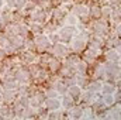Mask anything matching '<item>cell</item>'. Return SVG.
Segmentation results:
<instances>
[{
	"mask_svg": "<svg viewBox=\"0 0 121 120\" xmlns=\"http://www.w3.org/2000/svg\"><path fill=\"white\" fill-rule=\"evenodd\" d=\"M49 44H51V41H49L48 35L38 34V35H35V38H34L35 50H37V51H39V52H45V51L49 48Z\"/></svg>",
	"mask_w": 121,
	"mask_h": 120,
	"instance_id": "6da1fadb",
	"label": "cell"
},
{
	"mask_svg": "<svg viewBox=\"0 0 121 120\" xmlns=\"http://www.w3.org/2000/svg\"><path fill=\"white\" fill-rule=\"evenodd\" d=\"M45 99H47L45 92H38V90H35V92L30 96V106L34 107V109H39V107L44 106Z\"/></svg>",
	"mask_w": 121,
	"mask_h": 120,
	"instance_id": "7a4b0ae2",
	"label": "cell"
},
{
	"mask_svg": "<svg viewBox=\"0 0 121 120\" xmlns=\"http://www.w3.org/2000/svg\"><path fill=\"white\" fill-rule=\"evenodd\" d=\"M75 34V26H66V27H62L58 31V35H59V41H62L63 44H69L72 41V35Z\"/></svg>",
	"mask_w": 121,
	"mask_h": 120,
	"instance_id": "3957f363",
	"label": "cell"
},
{
	"mask_svg": "<svg viewBox=\"0 0 121 120\" xmlns=\"http://www.w3.org/2000/svg\"><path fill=\"white\" fill-rule=\"evenodd\" d=\"M86 47V37L82 34V35H78L76 38H72L70 41V50L75 51V52H79L82 51L83 48Z\"/></svg>",
	"mask_w": 121,
	"mask_h": 120,
	"instance_id": "277c9868",
	"label": "cell"
},
{
	"mask_svg": "<svg viewBox=\"0 0 121 120\" xmlns=\"http://www.w3.org/2000/svg\"><path fill=\"white\" fill-rule=\"evenodd\" d=\"M31 72L30 71H27V69H24V68H20V69H17L16 72H14V78L17 79V82L18 83H28L31 79Z\"/></svg>",
	"mask_w": 121,
	"mask_h": 120,
	"instance_id": "5b68a950",
	"label": "cell"
},
{
	"mask_svg": "<svg viewBox=\"0 0 121 120\" xmlns=\"http://www.w3.org/2000/svg\"><path fill=\"white\" fill-rule=\"evenodd\" d=\"M52 52H54L55 57L63 58V57H68L69 48H68V45L63 44V42H55V45L52 47Z\"/></svg>",
	"mask_w": 121,
	"mask_h": 120,
	"instance_id": "8992f818",
	"label": "cell"
},
{
	"mask_svg": "<svg viewBox=\"0 0 121 120\" xmlns=\"http://www.w3.org/2000/svg\"><path fill=\"white\" fill-rule=\"evenodd\" d=\"M47 20H48V13H47L45 10L39 9V10H35V11L32 13V21H34V23L42 24V23H45Z\"/></svg>",
	"mask_w": 121,
	"mask_h": 120,
	"instance_id": "52a82bcc",
	"label": "cell"
},
{
	"mask_svg": "<svg viewBox=\"0 0 121 120\" xmlns=\"http://www.w3.org/2000/svg\"><path fill=\"white\" fill-rule=\"evenodd\" d=\"M44 106H45L48 110H56V109H60L62 105H60V100L58 97H47Z\"/></svg>",
	"mask_w": 121,
	"mask_h": 120,
	"instance_id": "ba28073f",
	"label": "cell"
},
{
	"mask_svg": "<svg viewBox=\"0 0 121 120\" xmlns=\"http://www.w3.org/2000/svg\"><path fill=\"white\" fill-rule=\"evenodd\" d=\"M3 88L4 89H17L18 88V82L13 76H6L3 79Z\"/></svg>",
	"mask_w": 121,
	"mask_h": 120,
	"instance_id": "9c48e42d",
	"label": "cell"
},
{
	"mask_svg": "<svg viewBox=\"0 0 121 120\" xmlns=\"http://www.w3.org/2000/svg\"><path fill=\"white\" fill-rule=\"evenodd\" d=\"M16 99V92L14 89H4L1 92V100L6 102V103H10V102H14Z\"/></svg>",
	"mask_w": 121,
	"mask_h": 120,
	"instance_id": "30bf717a",
	"label": "cell"
},
{
	"mask_svg": "<svg viewBox=\"0 0 121 120\" xmlns=\"http://www.w3.org/2000/svg\"><path fill=\"white\" fill-rule=\"evenodd\" d=\"M69 96H72L73 99H78L79 96H80V93H82V88L79 86V85H70V86H68V92H66Z\"/></svg>",
	"mask_w": 121,
	"mask_h": 120,
	"instance_id": "8fae6325",
	"label": "cell"
},
{
	"mask_svg": "<svg viewBox=\"0 0 121 120\" xmlns=\"http://www.w3.org/2000/svg\"><path fill=\"white\" fill-rule=\"evenodd\" d=\"M73 13H75V16H78V17H85V16L89 13V9H87L86 6H83V4H75V6H73Z\"/></svg>",
	"mask_w": 121,
	"mask_h": 120,
	"instance_id": "7c38bea8",
	"label": "cell"
},
{
	"mask_svg": "<svg viewBox=\"0 0 121 120\" xmlns=\"http://www.w3.org/2000/svg\"><path fill=\"white\" fill-rule=\"evenodd\" d=\"M21 60L24 61V64H34L35 60H37V55L32 51H26V52L21 54Z\"/></svg>",
	"mask_w": 121,
	"mask_h": 120,
	"instance_id": "4fadbf2b",
	"label": "cell"
},
{
	"mask_svg": "<svg viewBox=\"0 0 121 120\" xmlns=\"http://www.w3.org/2000/svg\"><path fill=\"white\" fill-rule=\"evenodd\" d=\"M30 32V28L26 24H16V34L20 35L21 38H26Z\"/></svg>",
	"mask_w": 121,
	"mask_h": 120,
	"instance_id": "5bb4252c",
	"label": "cell"
},
{
	"mask_svg": "<svg viewBox=\"0 0 121 120\" xmlns=\"http://www.w3.org/2000/svg\"><path fill=\"white\" fill-rule=\"evenodd\" d=\"M60 105L65 107V109H70V107H73L75 106V99L72 97V96H69V95H65L63 97H62V100H60Z\"/></svg>",
	"mask_w": 121,
	"mask_h": 120,
	"instance_id": "9a60e30c",
	"label": "cell"
},
{
	"mask_svg": "<svg viewBox=\"0 0 121 120\" xmlns=\"http://www.w3.org/2000/svg\"><path fill=\"white\" fill-rule=\"evenodd\" d=\"M83 112H85L83 107H80V106H73V107H70V113H69V116L73 117V119H79V117L83 116Z\"/></svg>",
	"mask_w": 121,
	"mask_h": 120,
	"instance_id": "2e32d148",
	"label": "cell"
},
{
	"mask_svg": "<svg viewBox=\"0 0 121 120\" xmlns=\"http://www.w3.org/2000/svg\"><path fill=\"white\" fill-rule=\"evenodd\" d=\"M47 66L49 68V71L51 72H58L60 68V62L56 58H51V60L48 61V64H47Z\"/></svg>",
	"mask_w": 121,
	"mask_h": 120,
	"instance_id": "e0dca14e",
	"label": "cell"
},
{
	"mask_svg": "<svg viewBox=\"0 0 121 120\" xmlns=\"http://www.w3.org/2000/svg\"><path fill=\"white\" fill-rule=\"evenodd\" d=\"M101 86H103V83L100 81H93V82H89L87 89L90 90V92H93V93H96V92H100L101 90Z\"/></svg>",
	"mask_w": 121,
	"mask_h": 120,
	"instance_id": "ac0fdd59",
	"label": "cell"
},
{
	"mask_svg": "<svg viewBox=\"0 0 121 120\" xmlns=\"http://www.w3.org/2000/svg\"><path fill=\"white\" fill-rule=\"evenodd\" d=\"M14 113H13V109H10L9 106H6V105H0V117H10V116H13Z\"/></svg>",
	"mask_w": 121,
	"mask_h": 120,
	"instance_id": "d6986e66",
	"label": "cell"
},
{
	"mask_svg": "<svg viewBox=\"0 0 121 120\" xmlns=\"http://www.w3.org/2000/svg\"><path fill=\"white\" fill-rule=\"evenodd\" d=\"M54 88L56 89V92H58L59 95H65V93L68 92V86H66L63 82H60V81H58V82L54 83Z\"/></svg>",
	"mask_w": 121,
	"mask_h": 120,
	"instance_id": "ffe728a7",
	"label": "cell"
},
{
	"mask_svg": "<svg viewBox=\"0 0 121 120\" xmlns=\"http://www.w3.org/2000/svg\"><path fill=\"white\" fill-rule=\"evenodd\" d=\"M75 71L78 72V75H85L86 74V64L79 61L76 65H75Z\"/></svg>",
	"mask_w": 121,
	"mask_h": 120,
	"instance_id": "44dd1931",
	"label": "cell"
},
{
	"mask_svg": "<svg viewBox=\"0 0 121 120\" xmlns=\"http://www.w3.org/2000/svg\"><path fill=\"white\" fill-rule=\"evenodd\" d=\"M30 30L35 34V35H38V34H44V28H42V26L39 24V23H32L30 27Z\"/></svg>",
	"mask_w": 121,
	"mask_h": 120,
	"instance_id": "7402d4cb",
	"label": "cell"
},
{
	"mask_svg": "<svg viewBox=\"0 0 121 120\" xmlns=\"http://www.w3.org/2000/svg\"><path fill=\"white\" fill-rule=\"evenodd\" d=\"M103 102H104V105L106 106H111V105H114V96L111 95V93H104V96H103Z\"/></svg>",
	"mask_w": 121,
	"mask_h": 120,
	"instance_id": "603a6c76",
	"label": "cell"
},
{
	"mask_svg": "<svg viewBox=\"0 0 121 120\" xmlns=\"http://www.w3.org/2000/svg\"><path fill=\"white\" fill-rule=\"evenodd\" d=\"M78 16H75V14H68L66 16V23H68V26H76L78 24V18H76Z\"/></svg>",
	"mask_w": 121,
	"mask_h": 120,
	"instance_id": "cb8c5ba5",
	"label": "cell"
},
{
	"mask_svg": "<svg viewBox=\"0 0 121 120\" xmlns=\"http://www.w3.org/2000/svg\"><path fill=\"white\" fill-rule=\"evenodd\" d=\"M118 58H120V54H118L117 51H113V50H111V51L107 52V60L110 61V62H114V61H117Z\"/></svg>",
	"mask_w": 121,
	"mask_h": 120,
	"instance_id": "d4e9b609",
	"label": "cell"
},
{
	"mask_svg": "<svg viewBox=\"0 0 121 120\" xmlns=\"http://www.w3.org/2000/svg\"><path fill=\"white\" fill-rule=\"evenodd\" d=\"M58 95H59V93L56 92V89H55L54 86H49L48 89L45 90V96H47V97H58Z\"/></svg>",
	"mask_w": 121,
	"mask_h": 120,
	"instance_id": "484cf974",
	"label": "cell"
},
{
	"mask_svg": "<svg viewBox=\"0 0 121 120\" xmlns=\"http://www.w3.org/2000/svg\"><path fill=\"white\" fill-rule=\"evenodd\" d=\"M99 55V51H97V48H94V47H91L87 50V52H86V57L87 58H96Z\"/></svg>",
	"mask_w": 121,
	"mask_h": 120,
	"instance_id": "4316f807",
	"label": "cell"
},
{
	"mask_svg": "<svg viewBox=\"0 0 121 120\" xmlns=\"http://www.w3.org/2000/svg\"><path fill=\"white\" fill-rule=\"evenodd\" d=\"M114 90H116V86L114 85H104V86H101V92L103 93H114Z\"/></svg>",
	"mask_w": 121,
	"mask_h": 120,
	"instance_id": "83f0119b",
	"label": "cell"
},
{
	"mask_svg": "<svg viewBox=\"0 0 121 120\" xmlns=\"http://www.w3.org/2000/svg\"><path fill=\"white\" fill-rule=\"evenodd\" d=\"M90 16H93V17H100V16H101V9H99L97 6L91 7L90 9Z\"/></svg>",
	"mask_w": 121,
	"mask_h": 120,
	"instance_id": "f1b7e54d",
	"label": "cell"
},
{
	"mask_svg": "<svg viewBox=\"0 0 121 120\" xmlns=\"http://www.w3.org/2000/svg\"><path fill=\"white\" fill-rule=\"evenodd\" d=\"M6 3H7V7L10 10H16L17 9V0H6Z\"/></svg>",
	"mask_w": 121,
	"mask_h": 120,
	"instance_id": "f546056e",
	"label": "cell"
},
{
	"mask_svg": "<svg viewBox=\"0 0 121 120\" xmlns=\"http://www.w3.org/2000/svg\"><path fill=\"white\" fill-rule=\"evenodd\" d=\"M28 0H17V9H24Z\"/></svg>",
	"mask_w": 121,
	"mask_h": 120,
	"instance_id": "4dcf8cb0",
	"label": "cell"
},
{
	"mask_svg": "<svg viewBox=\"0 0 121 120\" xmlns=\"http://www.w3.org/2000/svg\"><path fill=\"white\" fill-rule=\"evenodd\" d=\"M108 116H111V117H120L121 115H120V112H114V110H111Z\"/></svg>",
	"mask_w": 121,
	"mask_h": 120,
	"instance_id": "1f68e13d",
	"label": "cell"
},
{
	"mask_svg": "<svg viewBox=\"0 0 121 120\" xmlns=\"http://www.w3.org/2000/svg\"><path fill=\"white\" fill-rule=\"evenodd\" d=\"M4 7V0H0V10Z\"/></svg>",
	"mask_w": 121,
	"mask_h": 120,
	"instance_id": "d6a6232c",
	"label": "cell"
},
{
	"mask_svg": "<svg viewBox=\"0 0 121 120\" xmlns=\"http://www.w3.org/2000/svg\"><path fill=\"white\" fill-rule=\"evenodd\" d=\"M1 26H3V23H1V20H0V30H1Z\"/></svg>",
	"mask_w": 121,
	"mask_h": 120,
	"instance_id": "836d02e7",
	"label": "cell"
},
{
	"mask_svg": "<svg viewBox=\"0 0 121 120\" xmlns=\"http://www.w3.org/2000/svg\"><path fill=\"white\" fill-rule=\"evenodd\" d=\"M118 66H120V69H121V61H120V65H118Z\"/></svg>",
	"mask_w": 121,
	"mask_h": 120,
	"instance_id": "e575fe53",
	"label": "cell"
},
{
	"mask_svg": "<svg viewBox=\"0 0 121 120\" xmlns=\"http://www.w3.org/2000/svg\"><path fill=\"white\" fill-rule=\"evenodd\" d=\"M4 1H6V0H4Z\"/></svg>",
	"mask_w": 121,
	"mask_h": 120,
	"instance_id": "d590c367",
	"label": "cell"
}]
</instances>
